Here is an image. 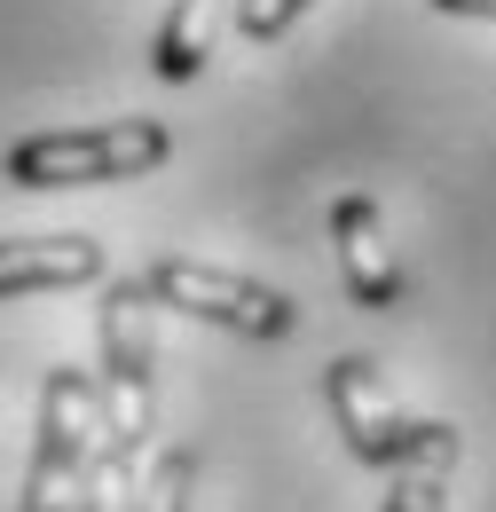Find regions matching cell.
I'll return each mask as SVG.
<instances>
[{"instance_id":"1","label":"cell","mask_w":496,"mask_h":512,"mask_svg":"<svg viewBox=\"0 0 496 512\" xmlns=\"http://www.w3.org/2000/svg\"><path fill=\"white\" fill-rule=\"evenodd\" d=\"M174 158L166 119H103V127H56L8 142L0 174L16 190H87V182H134Z\"/></svg>"},{"instance_id":"2","label":"cell","mask_w":496,"mask_h":512,"mask_svg":"<svg viewBox=\"0 0 496 512\" xmlns=\"http://www.w3.org/2000/svg\"><path fill=\"white\" fill-rule=\"evenodd\" d=\"M103 442L150 449V394H158V300L142 276L103 284Z\"/></svg>"},{"instance_id":"3","label":"cell","mask_w":496,"mask_h":512,"mask_svg":"<svg viewBox=\"0 0 496 512\" xmlns=\"http://www.w3.org/2000/svg\"><path fill=\"white\" fill-rule=\"evenodd\" d=\"M103 434V386L87 371H48L40 386V434H32V473H24V505L16 512H71L87 457Z\"/></svg>"},{"instance_id":"4","label":"cell","mask_w":496,"mask_h":512,"mask_svg":"<svg viewBox=\"0 0 496 512\" xmlns=\"http://www.w3.org/2000/svg\"><path fill=\"white\" fill-rule=\"evenodd\" d=\"M150 300L158 308H182L197 323H221L237 339H292L300 331V308L276 292V284H252L237 268H213V260H189V253H166L142 268Z\"/></svg>"},{"instance_id":"5","label":"cell","mask_w":496,"mask_h":512,"mask_svg":"<svg viewBox=\"0 0 496 512\" xmlns=\"http://www.w3.org/2000/svg\"><path fill=\"white\" fill-rule=\"evenodd\" d=\"M323 402H331V426H339V442L355 449L363 465H402L410 442H418V426L426 418H410L402 402H394V386L378 371L371 355H339L331 371H323Z\"/></svg>"},{"instance_id":"6","label":"cell","mask_w":496,"mask_h":512,"mask_svg":"<svg viewBox=\"0 0 496 512\" xmlns=\"http://www.w3.org/2000/svg\"><path fill=\"white\" fill-rule=\"evenodd\" d=\"M331 245H339V276H347L355 308H402V268H394V245H386V221L371 197L331 205Z\"/></svg>"},{"instance_id":"7","label":"cell","mask_w":496,"mask_h":512,"mask_svg":"<svg viewBox=\"0 0 496 512\" xmlns=\"http://www.w3.org/2000/svg\"><path fill=\"white\" fill-rule=\"evenodd\" d=\"M103 276V245L95 237H8L0 245V300L24 292H63V284H95Z\"/></svg>"},{"instance_id":"8","label":"cell","mask_w":496,"mask_h":512,"mask_svg":"<svg viewBox=\"0 0 496 512\" xmlns=\"http://www.w3.org/2000/svg\"><path fill=\"white\" fill-rule=\"evenodd\" d=\"M457 426L449 418H426L418 426V442L402 465H386V505L378 512H441L449 505V473H457Z\"/></svg>"},{"instance_id":"9","label":"cell","mask_w":496,"mask_h":512,"mask_svg":"<svg viewBox=\"0 0 496 512\" xmlns=\"http://www.w3.org/2000/svg\"><path fill=\"white\" fill-rule=\"evenodd\" d=\"M229 8H237V0H174L166 24H158V40H150V71L174 79V87L197 79L205 56L221 48V32H229Z\"/></svg>"},{"instance_id":"10","label":"cell","mask_w":496,"mask_h":512,"mask_svg":"<svg viewBox=\"0 0 496 512\" xmlns=\"http://www.w3.org/2000/svg\"><path fill=\"white\" fill-rule=\"evenodd\" d=\"M134 505H142V449L95 434V457H87V481H79L71 512H134Z\"/></svg>"},{"instance_id":"11","label":"cell","mask_w":496,"mask_h":512,"mask_svg":"<svg viewBox=\"0 0 496 512\" xmlns=\"http://www.w3.org/2000/svg\"><path fill=\"white\" fill-rule=\"evenodd\" d=\"M189 489H197V449L174 442V449H158V465H150L134 512H189Z\"/></svg>"},{"instance_id":"12","label":"cell","mask_w":496,"mask_h":512,"mask_svg":"<svg viewBox=\"0 0 496 512\" xmlns=\"http://www.w3.org/2000/svg\"><path fill=\"white\" fill-rule=\"evenodd\" d=\"M308 8H315V0H237V8H229V24H237V40L268 48V40H284Z\"/></svg>"},{"instance_id":"13","label":"cell","mask_w":496,"mask_h":512,"mask_svg":"<svg viewBox=\"0 0 496 512\" xmlns=\"http://www.w3.org/2000/svg\"><path fill=\"white\" fill-rule=\"evenodd\" d=\"M441 16H496V0H434Z\"/></svg>"}]
</instances>
